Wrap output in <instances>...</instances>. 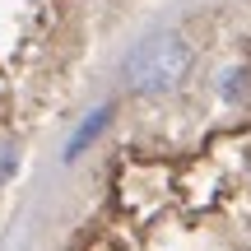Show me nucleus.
Listing matches in <instances>:
<instances>
[{"mask_svg":"<svg viewBox=\"0 0 251 251\" xmlns=\"http://www.w3.org/2000/svg\"><path fill=\"white\" fill-rule=\"evenodd\" d=\"M107 117H112V107H98V112H93V117H84V126H79V135H75V140H70V158H75V153H79L84 144L93 140V135H98V126L107 121Z\"/></svg>","mask_w":251,"mask_h":251,"instance_id":"3","label":"nucleus"},{"mask_svg":"<svg viewBox=\"0 0 251 251\" xmlns=\"http://www.w3.org/2000/svg\"><path fill=\"white\" fill-rule=\"evenodd\" d=\"M219 89H224V98H228V102H247V98H251V70H242V65L224 70Z\"/></svg>","mask_w":251,"mask_h":251,"instance_id":"2","label":"nucleus"},{"mask_svg":"<svg viewBox=\"0 0 251 251\" xmlns=\"http://www.w3.org/2000/svg\"><path fill=\"white\" fill-rule=\"evenodd\" d=\"M191 61H196V56H191V47L181 42L177 33H153L130 51V61H126V84H130V93H144V98L168 93V89H177V84L186 79Z\"/></svg>","mask_w":251,"mask_h":251,"instance_id":"1","label":"nucleus"},{"mask_svg":"<svg viewBox=\"0 0 251 251\" xmlns=\"http://www.w3.org/2000/svg\"><path fill=\"white\" fill-rule=\"evenodd\" d=\"M14 172H19V149H14V140H5V135H0V186H5Z\"/></svg>","mask_w":251,"mask_h":251,"instance_id":"4","label":"nucleus"}]
</instances>
